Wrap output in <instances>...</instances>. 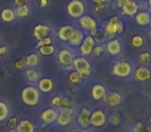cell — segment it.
<instances>
[{
	"instance_id": "obj_1",
	"label": "cell",
	"mask_w": 151,
	"mask_h": 132,
	"mask_svg": "<svg viewBox=\"0 0 151 132\" xmlns=\"http://www.w3.org/2000/svg\"><path fill=\"white\" fill-rule=\"evenodd\" d=\"M40 91L34 85H29L22 89L21 91V99L23 103L28 106H35L40 101Z\"/></svg>"
},
{
	"instance_id": "obj_2",
	"label": "cell",
	"mask_w": 151,
	"mask_h": 132,
	"mask_svg": "<svg viewBox=\"0 0 151 132\" xmlns=\"http://www.w3.org/2000/svg\"><path fill=\"white\" fill-rule=\"evenodd\" d=\"M105 32L107 37H115L116 35L122 33L123 31V24L121 22V20L118 17L113 16L109 19L108 21H106L103 24V28H102Z\"/></svg>"
},
{
	"instance_id": "obj_3",
	"label": "cell",
	"mask_w": 151,
	"mask_h": 132,
	"mask_svg": "<svg viewBox=\"0 0 151 132\" xmlns=\"http://www.w3.org/2000/svg\"><path fill=\"white\" fill-rule=\"evenodd\" d=\"M72 67L74 68V70L78 72L82 78H86L91 74V63L88 62V60L83 56H78L75 57L73 59L72 62Z\"/></svg>"
},
{
	"instance_id": "obj_4",
	"label": "cell",
	"mask_w": 151,
	"mask_h": 132,
	"mask_svg": "<svg viewBox=\"0 0 151 132\" xmlns=\"http://www.w3.org/2000/svg\"><path fill=\"white\" fill-rule=\"evenodd\" d=\"M67 12L71 18L79 19L86 12V5L81 0H71L67 4Z\"/></svg>"
},
{
	"instance_id": "obj_5",
	"label": "cell",
	"mask_w": 151,
	"mask_h": 132,
	"mask_svg": "<svg viewBox=\"0 0 151 132\" xmlns=\"http://www.w3.org/2000/svg\"><path fill=\"white\" fill-rule=\"evenodd\" d=\"M73 116V108L72 106H61L58 110V117L56 123L62 127L68 126L72 121Z\"/></svg>"
},
{
	"instance_id": "obj_6",
	"label": "cell",
	"mask_w": 151,
	"mask_h": 132,
	"mask_svg": "<svg viewBox=\"0 0 151 132\" xmlns=\"http://www.w3.org/2000/svg\"><path fill=\"white\" fill-rule=\"evenodd\" d=\"M57 117H58V108L50 106L42 110V112L39 114V120L43 126H48L56 123Z\"/></svg>"
},
{
	"instance_id": "obj_7",
	"label": "cell",
	"mask_w": 151,
	"mask_h": 132,
	"mask_svg": "<svg viewBox=\"0 0 151 132\" xmlns=\"http://www.w3.org/2000/svg\"><path fill=\"white\" fill-rule=\"evenodd\" d=\"M112 73L118 78H127V76L131 75L132 66L127 61H118L113 65Z\"/></svg>"
},
{
	"instance_id": "obj_8",
	"label": "cell",
	"mask_w": 151,
	"mask_h": 132,
	"mask_svg": "<svg viewBox=\"0 0 151 132\" xmlns=\"http://www.w3.org/2000/svg\"><path fill=\"white\" fill-rule=\"evenodd\" d=\"M75 58L74 54L69 50V49H61L59 51L58 55H57V59H58V62L60 63V65L64 66L66 68L72 67V62H73V59Z\"/></svg>"
},
{
	"instance_id": "obj_9",
	"label": "cell",
	"mask_w": 151,
	"mask_h": 132,
	"mask_svg": "<svg viewBox=\"0 0 151 132\" xmlns=\"http://www.w3.org/2000/svg\"><path fill=\"white\" fill-rule=\"evenodd\" d=\"M95 44H96V41L91 34H88V35L84 36L81 44L78 46V48H79L80 56H83V57L90 56L91 54V52H93V46H95Z\"/></svg>"
},
{
	"instance_id": "obj_10",
	"label": "cell",
	"mask_w": 151,
	"mask_h": 132,
	"mask_svg": "<svg viewBox=\"0 0 151 132\" xmlns=\"http://www.w3.org/2000/svg\"><path fill=\"white\" fill-rule=\"evenodd\" d=\"M91 126L93 127H102L107 122L106 114L102 110H95L91 112Z\"/></svg>"
},
{
	"instance_id": "obj_11",
	"label": "cell",
	"mask_w": 151,
	"mask_h": 132,
	"mask_svg": "<svg viewBox=\"0 0 151 132\" xmlns=\"http://www.w3.org/2000/svg\"><path fill=\"white\" fill-rule=\"evenodd\" d=\"M78 24H79L80 28L83 29L84 31L91 32V30L98 28V23L95 19L90 15H83L78 19Z\"/></svg>"
},
{
	"instance_id": "obj_12",
	"label": "cell",
	"mask_w": 151,
	"mask_h": 132,
	"mask_svg": "<svg viewBox=\"0 0 151 132\" xmlns=\"http://www.w3.org/2000/svg\"><path fill=\"white\" fill-rule=\"evenodd\" d=\"M91 112V110L88 107H86V106L80 110L79 114L77 116V124L82 129L88 128L91 126V121H90Z\"/></svg>"
},
{
	"instance_id": "obj_13",
	"label": "cell",
	"mask_w": 151,
	"mask_h": 132,
	"mask_svg": "<svg viewBox=\"0 0 151 132\" xmlns=\"http://www.w3.org/2000/svg\"><path fill=\"white\" fill-rule=\"evenodd\" d=\"M37 84V88L40 91V93H43V94H47L50 93L55 88V83L54 81L50 78H40L38 80Z\"/></svg>"
},
{
	"instance_id": "obj_14",
	"label": "cell",
	"mask_w": 151,
	"mask_h": 132,
	"mask_svg": "<svg viewBox=\"0 0 151 132\" xmlns=\"http://www.w3.org/2000/svg\"><path fill=\"white\" fill-rule=\"evenodd\" d=\"M52 28L48 25L45 24H37L33 28V37L36 40L40 39L42 37H46V36L52 35Z\"/></svg>"
},
{
	"instance_id": "obj_15",
	"label": "cell",
	"mask_w": 151,
	"mask_h": 132,
	"mask_svg": "<svg viewBox=\"0 0 151 132\" xmlns=\"http://www.w3.org/2000/svg\"><path fill=\"white\" fill-rule=\"evenodd\" d=\"M121 9L124 15L129 17H135V15L138 12L139 5L136 3L134 0H122V6Z\"/></svg>"
},
{
	"instance_id": "obj_16",
	"label": "cell",
	"mask_w": 151,
	"mask_h": 132,
	"mask_svg": "<svg viewBox=\"0 0 151 132\" xmlns=\"http://www.w3.org/2000/svg\"><path fill=\"white\" fill-rule=\"evenodd\" d=\"M84 32L82 30L78 28H74L73 33L71 34L69 40L67 41V44H69L71 48H78V46L81 44L82 40L84 38Z\"/></svg>"
},
{
	"instance_id": "obj_17",
	"label": "cell",
	"mask_w": 151,
	"mask_h": 132,
	"mask_svg": "<svg viewBox=\"0 0 151 132\" xmlns=\"http://www.w3.org/2000/svg\"><path fill=\"white\" fill-rule=\"evenodd\" d=\"M135 78L140 83H146L151 78V70L146 66H140L135 71Z\"/></svg>"
},
{
	"instance_id": "obj_18",
	"label": "cell",
	"mask_w": 151,
	"mask_h": 132,
	"mask_svg": "<svg viewBox=\"0 0 151 132\" xmlns=\"http://www.w3.org/2000/svg\"><path fill=\"white\" fill-rule=\"evenodd\" d=\"M17 132H35L36 125L33 121L29 119H21L19 121L18 127L16 129Z\"/></svg>"
},
{
	"instance_id": "obj_19",
	"label": "cell",
	"mask_w": 151,
	"mask_h": 132,
	"mask_svg": "<svg viewBox=\"0 0 151 132\" xmlns=\"http://www.w3.org/2000/svg\"><path fill=\"white\" fill-rule=\"evenodd\" d=\"M74 28L75 27H73L72 25H63V26H61L58 30V33H57L59 39L63 42H67L69 40L71 34L73 33Z\"/></svg>"
},
{
	"instance_id": "obj_20",
	"label": "cell",
	"mask_w": 151,
	"mask_h": 132,
	"mask_svg": "<svg viewBox=\"0 0 151 132\" xmlns=\"http://www.w3.org/2000/svg\"><path fill=\"white\" fill-rule=\"evenodd\" d=\"M106 50H107V52L109 53L110 55H112V56H117V55H119L121 52V46H120L119 40L116 39V38L110 39L109 41L107 42V44H106Z\"/></svg>"
},
{
	"instance_id": "obj_21",
	"label": "cell",
	"mask_w": 151,
	"mask_h": 132,
	"mask_svg": "<svg viewBox=\"0 0 151 132\" xmlns=\"http://www.w3.org/2000/svg\"><path fill=\"white\" fill-rule=\"evenodd\" d=\"M106 96V89L104 86L100 84H96L91 88V97L96 101H100L103 100Z\"/></svg>"
},
{
	"instance_id": "obj_22",
	"label": "cell",
	"mask_w": 151,
	"mask_h": 132,
	"mask_svg": "<svg viewBox=\"0 0 151 132\" xmlns=\"http://www.w3.org/2000/svg\"><path fill=\"white\" fill-rule=\"evenodd\" d=\"M25 61L26 67L29 68H36L40 63V56L38 53H31V54L27 55L25 58H23Z\"/></svg>"
},
{
	"instance_id": "obj_23",
	"label": "cell",
	"mask_w": 151,
	"mask_h": 132,
	"mask_svg": "<svg viewBox=\"0 0 151 132\" xmlns=\"http://www.w3.org/2000/svg\"><path fill=\"white\" fill-rule=\"evenodd\" d=\"M135 20L136 23L140 26H148L150 24V15L146 10L138 12L135 15Z\"/></svg>"
},
{
	"instance_id": "obj_24",
	"label": "cell",
	"mask_w": 151,
	"mask_h": 132,
	"mask_svg": "<svg viewBox=\"0 0 151 132\" xmlns=\"http://www.w3.org/2000/svg\"><path fill=\"white\" fill-rule=\"evenodd\" d=\"M25 78L30 84H36L40 78V72L36 68H27L24 71Z\"/></svg>"
},
{
	"instance_id": "obj_25",
	"label": "cell",
	"mask_w": 151,
	"mask_h": 132,
	"mask_svg": "<svg viewBox=\"0 0 151 132\" xmlns=\"http://www.w3.org/2000/svg\"><path fill=\"white\" fill-rule=\"evenodd\" d=\"M107 104L110 107H114V106H117L120 104L121 102V95L118 92H110L108 95H106L105 98Z\"/></svg>"
},
{
	"instance_id": "obj_26",
	"label": "cell",
	"mask_w": 151,
	"mask_h": 132,
	"mask_svg": "<svg viewBox=\"0 0 151 132\" xmlns=\"http://www.w3.org/2000/svg\"><path fill=\"white\" fill-rule=\"evenodd\" d=\"M0 17H1V20L5 23L12 22V21L17 18L14 9H12V8H10V7L3 8V9L1 10V12H0Z\"/></svg>"
},
{
	"instance_id": "obj_27",
	"label": "cell",
	"mask_w": 151,
	"mask_h": 132,
	"mask_svg": "<svg viewBox=\"0 0 151 132\" xmlns=\"http://www.w3.org/2000/svg\"><path fill=\"white\" fill-rule=\"evenodd\" d=\"M10 116V106L5 100L0 99V123L4 122Z\"/></svg>"
},
{
	"instance_id": "obj_28",
	"label": "cell",
	"mask_w": 151,
	"mask_h": 132,
	"mask_svg": "<svg viewBox=\"0 0 151 132\" xmlns=\"http://www.w3.org/2000/svg\"><path fill=\"white\" fill-rule=\"evenodd\" d=\"M37 52L40 56H43V57H50L57 52V48L56 46L54 44H47V46H40V48L37 49Z\"/></svg>"
},
{
	"instance_id": "obj_29",
	"label": "cell",
	"mask_w": 151,
	"mask_h": 132,
	"mask_svg": "<svg viewBox=\"0 0 151 132\" xmlns=\"http://www.w3.org/2000/svg\"><path fill=\"white\" fill-rule=\"evenodd\" d=\"M90 34L93 37L95 41H97V42H103L104 40L107 38V36H106L104 30L103 29H100V28H96V29H93V30H91Z\"/></svg>"
},
{
	"instance_id": "obj_30",
	"label": "cell",
	"mask_w": 151,
	"mask_h": 132,
	"mask_svg": "<svg viewBox=\"0 0 151 132\" xmlns=\"http://www.w3.org/2000/svg\"><path fill=\"white\" fill-rule=\"evenodd\" d=\"M82 76L80 75L79 73H78L76 70H71V71L69 72V74H68V81H69V83H71V84H80L82 81Z\"/></svg>"
},
{
	"instance_id": "obj_31",
	"label": "cell",
	"mask_w": 151,
	"mask_h": 132,
	"mask_svg": "<svg viewBox=\"0 0 151 132\" xmlns=\"http://www.w3.org/2000/svg\"><path fill=\"white\" fill-rule=\"evenodd\" d=\"M108 122H109V124L112 125V126H118V125H120L121 122H122L121 115L117 112H112V114L110 115L109 119H108Z\"/></svg>"
},
{
	"instance_id": "obj_32",
	"label": "cell",
	"mask_w": 151,
	"mask_h": 132,
	"mask_svg": "<svg viewBox=\"0 0 151 132\" xmlns=\"http://www.w3.org/2000/svg\"><path fill=\"white\" fill-rule=\"evenodd\" d=\"M6 128L8 129V130H16L17 127H18V124H19V118L16 116H12V117H8L7 119H6Z\"/></svg>"
},
{
	"instance_id": "obj_33",
	"label": "cell",
	"mask_w": 151,
	"mask_h": 132,
	"mask_svg": "<svg viewBox=\"0 0 151 132\" xmlns=\"http://www.w3.org/2000/svg\"><path fill=\"white\" fill-rule=\"evenodd\" d=\"M14 12H16V16L18 18H26L30 14V8H29V6L27 4H25V5L17 7V9Z\"/></svg>"
},
{
	"instance_id": "obj_34",
	"label": "cell",
	"mask_w": 151,
	"mask_h": 132,
	"mask_svg": "<svg viewBox=\"0 0 151 132\" xmlns=\"http://www.w3.org/2000/svg\"><path fill=\"white\" fill-rule=\"evenodd\" d=\"M36 41H37V44H36V46H35V49L37 50V49L40 48V46L52 44V36H46V37H42V38H40V39L36 40Z\"/></svg>"
},
{
	"instance_id": "obj_35",
	"label": "cell",
	"mask_w": 151,
	"mask_h": 132,
	"mask_svg": "<svg viewBox=\"0 0 151 132\" xmlns=\"http://www.w3.org/2000/svg\"><path fill=\"white\" fill-rule=\"evenodd\" d=\"M131 42H132V46H133L134 48H140V46H143L144 39L141 35H135V36H133Z\"/></svg>"
},
{
	"instance_id": "obj_36",
	"label": "cell",
	"mask_w": 151,
	"mask_h": 132,
	"mask_svg": "<svg viewBox=\"0 0 151 132\" xmlns=\"http://www.w3.org/2000/svg\"><path fill=\"white\" fill-rule=\"evenodd\" d=\"M139 60L142 64H148L151 62V54L149 52H143L139 55Z\"/></svg>"
},
{
	"instance_id": "obj_37",
	"label": "cell",
	"mask_w": 151,
	"mask_h": 132,
	"mask_svg": "<svg viewBox=\"0 0 151 132\" xmlns=\"http://www.w3.org/2000/svg\"><path fill=\"white\" fill-rule=\"evenodd\" d=\"M62 98L63 97L61 96H54L52 99H50V106L55 108H60L62 106Z\"/></svg>"
},
{
	"instance_id": "obj_38",
	"label": "cell",
	"mask_w": 151,
	"mask_h": 132,
	"mask_svg": "<svg viewBox=\"0 0 151 132\" xmlns=\"http://www.w3.org/2000/svg\"><path fill=\"white\" fill-rule=\"evenodd\" d=\"M95 3V12H103L107 7V3L106 2H93Z\"/></svg>"
},
{
	"instance_id": "obj_39",
	"label": "cell",
	"mask_w": 151,
	"mask_h": 132,
	"mask_svg": "<svg viewBox=\"0 0 151 132\" xmlns=\"http://www.w3.org/2000/svg\"><path fill=\"white\" fill-rule=\"evenodd\" d=\"M93 55H95V56H97V57L102 56V55H103V53H104V48L101 46V44H99V46H93V52H91V54H93Z\"/></svg>"
},
{
	"instance_id": "obj_40",
	"label": "cell",
	"mask_w": 151,
	"mask_h": 132,
	"mask_svg": "<svg viewBox=\"0 0 151 132\" xmlns=\"http://www.w3.org/2000/svg\"><path fill=\"white\" fill-rule=\"evenodd\" d=\"M14 68H16V69H19V70L24 69V68L26 67V64H25L24 59H19V60H17L16 62H14Z\"/></svg>"
},
{
	"instance_id": "obj_41",
	"label": "cell",
	"mask_w": 151,
	"mask_h": 132,
	"mask_svg": "<svg viewBox=\"0 0 151 132\" xmlns=\"http://www.w3.org/2000/svg\"><path fill=\"white\" fill-rule=\"evenodd\" d=\"M134 132H146L145 128H144V125L142 122H137L134 127Z\"/></svg>"
},
{
	"instance_id": "obj_42",
	"label": "cell",
	"mask_w": 151,
	"mask_h": 132,
	"mask_svg": "<svg viewBox=\"0 0 151 132\" xmlns=\"http://www.w3.org/2000/svg\"><path fill=\"white\" fill-rule=\"evenodd\" d=\"M62 106H72V101L69 98L63 97L62 98Z\"/></svg>"
},
{
	"instance_id": "obj_43",
	"label": "cell",
	"mask_w": 151,
	"mask_h": 132,
	"mask_svg": "<svg viewBox=\"0 0 151 132\" xmlns=\"http://www.w3.org/2000/svg\"><path fill=\"white\" fill-rule=\"evenodd\" d=\"M113 8L114 9H118V8H121V6H122V0H115V1L113 2Z\"/></svg>"
},
{
	"instance_id": "obj_44",
	"label": "cell",
	"mask_w": 151,
	"mask_h": 132,
	"mask_svg": "<svg viewBox=\"0 0 151 132\" xmlns=\"http://www.w3.org/2000/svg\"><path fill=\"white\" fill-rule=\"evenodd\" d=\"M14 4L19 7V6H22V5H25L27 4V0H14Z\"/></svg>"
},
{
	"instance_id": "obj_45",
	"label": "cell",
	"mask_w": 151,
	"mask_h": 132,
	"mask_svg": "<svg viewBox=\"0 0 151 132\" xmlns=\"http://www.w3.org/2000/svg\"><path fill=\"white\" fill-rule=\"evenodd\" d=\"M8 51V46H0V55H4L6 54Z\"/></svg>"
},
{
	"instance_id": "obj_46",
	"label": "cell",
	"mask_w": 151,
	"mask_h": 132,
	"mask_svg": "<svg viewBox=\"0 0 151 132\" xmlns=\"http://www.w3.org/2000/svg\"><path fill=\"white\" fill-rule=\"evenodd\" d=\"M48 5V0H39V6L41 8H44Z\"/></svg>"
},
{
	"instance_id": "obj_47",
	"label": "cell",
	"mask_w": 151,
	"mask_h": 132,
	"mask_svg": "<svg viewBox=\"0 0 151 132\" xmlns=\"http://www.w3.org/2000/svg\"><path fill=\"white\" fill-rule=\"evenodd\" d=\"M146 132H151V116L148 119L147 124H146Z\"/></svg>"
},
{
	"instance_id": "obj_48",
	"label": "cell",
	"mask_w": 151,
	"mask_h": 132,
	"mask_svg": "<svg viewBox=\"0 0 151 132\" xmlns=\"http://www.w3.org/2000/svg\"><path fill=\"white\" fill-rule=\"evenodd\" d=\"M72 132H88V131H86V130H83V129H82V130H79V129H76V130H73Z\"/></svg>"
},
{
	"instance_id": "obj_49",
	"label": "cell",
	"mask_w": 151,
	"mask_h": 132,
	"mask_svg": "<svg viewBox=\"0 0 151 132\" xmlns=\"http://www.w3.org/2000/svg\"><path fill=\"white\" fill-rule=\"evenodd\" d=\"M148 5H149V7L151 8V0H148Z\"/></svg>"
},
{
	"instance_id": "obj_50",
	"label": "cell",
	"mask_w": 151,
	"mask_h": 132,
	"mask_svg": "<svg viewBox=\"0 0 151 132\" xmlns=\"http://www.w3.org/2000/svg\"><path fill=\"white\" fill-rule=\"evenodd\" d=\"M99 2H107V0H99Z\"/></svg>"
},
{
	"instance_id": "obj_51",
	"label": "cell",
	"mask_w": 151,
	"mask_h": 132,
	"mask_svg": "<svg viewBox=\"0 0 151 132\" xmlns=\"http://www.w3.org/2000/svg\"><path fill=\"white\" fill-rule=\"evenodd\" d=\"M7 132H17L16 130H8Z\"/></svg>"
},
{
	"instance_id": "obj_52",
	"label": "cell",
	"mask_w": 151,
	"mask_h": 132,
	"mask_svg": "<svg viewBox=\"0 0 151 132\" xmlns=\"http://www.w3.org/2000/svg\"><path fill=\"white\" fill-rule=\"evenodd\" d=\"M93 2H99V0H93Z\"/></svg>"
},
{
	"instance_id": "obj_53",
	"label": "cell",
	"mask_w": 151,
	"mask_h": 132,
	"mask_svg": "<svg viewBox=\"0 0 151 132\" xmlns=\"http://www.w3.org/2000/svg\"><path fill=\"white\" fill-rule=\"evenodd\" d=\"M150 15V24H151V14H149Z\"/></svg>"
},
{
	"instance_id": "obj_54",
	"label": "cell",
	"mask_w": 151,
	"mask_h": 132,
	"mask_svg": "<svg viewBox=\"0 0 151 132\" xmlns=\"http://www.w3.org/2000/svg\"><path fill=\"white\" fill-rule=\"evenodd\" d=\"M150 36H151V29H150Z\"/></svg>"
},
{
	"instance_id": "obj_55",
	"label": "cell",
	"mask_w": 151,
	"mask_h": 132,
	"mask_svg": "<svg viewBox=\"0 0 151 132\" xmlns=\"http://www.w3.org/2000/svg\"><path fill=\"white\" fill-rule=\"evenodd\" d=\"M0 42H1V38H0Z\"/></svg>"
},
{
	"instance_id": "obj_56",
	"label": "cell",
	"mask_w": 151,
	"mask_h": 132,
	"mask_svg": "<svg viewBox=\"0 0 151 132\" xmlns=\"http://www.w3.org/2000/svg\"><path fill=\"white\" fill-rule=\"evenodd\" d=\"M0 57H1V55H0Z\"/></svg>"
}]
</instances>
